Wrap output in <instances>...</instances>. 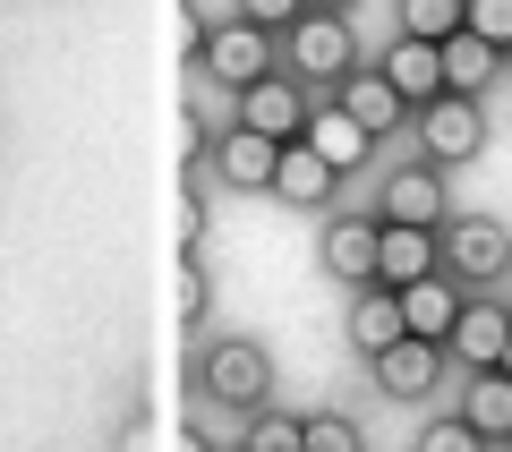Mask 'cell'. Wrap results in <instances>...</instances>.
Listing matches in <instances>:
<instances>
[{"label": "cell", "instance_id": "6da1fadb", "mask_svg": "<svg viewBox=\"0 0 512 452\" xmlns=\"http://www.w3.org/2000/svg\"><path fill=\"white\" fill-rule=\"evenodd\" d=\"M410 137H419V163L436 171H461L487 154V103L478 94H427V103H410Z\"/></svg>", "mask_w": 512, "mask_h": 452}, {"label": "cell", "instance_id": "7a4b0ae2", "mask_svg": "<svg viewBox=\"0 0 512 452\" xmlns=\"http://www.w3.org/2000/svg\"><path fill=\"white\" fill-rule=\"evenodd\" d=\"M274 43H282V60H291L299 86H342V77L359 69V35H350V18H333V9H299Z\"/></svg>", "mask_w": 512, "mask_h": 452}, {"label": "cell", "instance_id": "3957f363", "mask_svg": "<svg viewBox=\"0 0 512 452\" xmlns=\"http://www.w3.org/2000/svg\"><path fill=\"white\" fill-rule=\"evenodd\" d=\"M265 69H282V43L265 35V26H248L239 9H231V18H214V26L197 35V77H205V86L239 94V86H256Z\"/></svg>", "mask_w": 512, "mask_h": 452}, {"label": "cell", "instance_id": "277c9868", "mask_svg": "<svg viewBox=\"0 0 512 452\" xmlns=\"http://www.w3.org/2000/svg\"><path fill=\"white\" fill-rule=\"evenodd\" d=\"M444 273H453L461 290H495L512 273V231L495 214H444Z\"/></svg>", "mask_w": 512, "mask_h": 452}, {"label": "cell", "instance_id": "5b68a950", "mask_svg": "<svg viewBox=\"0 0 512 452\" xmlns=\"http://www.w3.org/2000/svg\"><path fill=\"white\" fill-rule=\"evenodd\" d=\"M367 367H376L384 401H427V393H444V367L453 359H444V342H427V333H402V342H384Z\"/></svg>", "mask_w": 512, "mask_h": 452}, {"label": "cell", "instance_id": "8992f818", "mask_svg": "<svg viewBox=\"0 0 512 452\" xmlns=\"http://www.w3.org/2000/svg\"><path fill=\"white\" fill-rule=\"evenodd\" d=\"M231 103H239V111H231L239 128H256V137H274V145H291L299 120H308V86H299L291 69H265L256 86H239Z\"/></svg>", "mask_w": 512, "mask_h": 452}, {"label": "cell", "instance_id": "52a82bcc", "mask_svg": "<svg viewBox=\"0 0 512 452\" xmlns=\"http://www.w3.org/2000/svg\"><path fill=\"white\" fill-rule=\"evenodd\" d=\"M197 376H205V393L231 401V410H265V401H274V359L256 342H214Z\"/></svg>", "mask_w": 512, "mask_h": 452}, {"label": "cell", "instance_id": "ba28073f", "mask_svg": "<svg viewBox=\"0 0 512 452\" xmlns=\"http://www.w3.org/2000/svg\"><path fill=\"white\" fill-rule=\"evenodd\" d=\"M504 333H512L504 299H495V290H461V316H453V333H444V359L453 367H495L504 359Z\"/></svg>", "mask_w": 512, "mask_h": 452}, {"label": "cell", "instance_id": "9c48e42d", "mask_svg": "<svg viewBox=\"0 0 512 452\" xmlns=\"http://www.w3.org/2000/svg\"><path fill=\"white\" fill-rule=\"evenodd\" d=\"M444 231V222H436ZM427 231V222H376V282L384 290H402V282H419V273H436L444 265V239Z\"/></svg>", "mask_w": 512, "mask_h": 452}, {"label": "cell", "instance_id": "30bf717a", "mask_svg": "<svg viewBox=\"0 0 512 452\" xmlns=\"http://www.w3.org/2000/svg\"><path fill=\"white\" fill-rule=\"evenodd\" d=\"M274 154H282L274 137H256V128L231 120L214 145H205V171H214L222 188H239V197H248V188H274Z\"/></svg>", "mask_w": 512, "mask_h": 452}, {"label": "cell", "instance_id": "8fae6325", "mask_svg": "<svg viewBox=\"0 0 512 452\" xmlns=\"http://www.w3.org/2000/svg\"><path fill=\"white\" fill-rule=\"evenodd\" d=\"M316 265H325L342 290L376 282V214H333L325 239H316Z\"/></svg>", "mask_w": 512, "mask_h": 452}, {"label": "cell", "instance_id": "7c38bea8", "mask_svg": "<svg viewBox=\"0 0 512 452\" xmlns=\"http://www.w3.org/2000/svg\"><path fill=\"white\" fill-rule=\"evenodd\" d=\"M461 418H470L478 444H512V376L504 367H461Z\"/></svg>", "mask_w": 512, "mask_h": 452}, {"label": "cell", "instance_id": "4fadbf2b", "mask_svg": "<svg viewBox=\"0 0 512 452\" xmlns=\"http://www.w3.org/2000/svg\"><path fill=\"white\" fill-rule=\"evenodd\" d=\"M299 145H316V154H325L333 171H367V154H376V137H367L359 120H350L342 103H308V120H299Z\"/></svg>", "mask_w": 512, "mask_h": 452}, {"label": "cell", "instance_id": "5bb4252c", "mask_svg": "<svg viewBox=\"0 0 512 452\" xmlns=\"http://www.w3.org/2000/svg\"><path fill=\"white\" fill-rule=\"evenodd\" d=\"M376 222H427V231H436V222H444V171H436V163L384 171V205H376Z\"/></svg>", "mask_w": 512, "mask_h": 452}, {"label": "cell", "instance_id": "9a60e30c", "mask_svg": "<svg viewBox=\"0 0 512 452\" xmlns=\"http://www.w3.org/2000/svg\"><path fill=\"white\" fill-rule=\"evenodd\" d=\"M333 180H342V171L325 163V154H316V145H282L274 154V188H265V197H282V205H299V214H316V205L333 197Z\"/></svg>", "mask_w": 512, "mask_h": 452}, {"label": "cell", "instance_id": "2e32d148", "mask_svg": "<svg viewBox=\"0 0 512 452\" xmlns=\"http://www.w3.org/2000/svg\"><path fill=\"white\" fill-rule=\"evenodd\" d=\"M393 299H402V333H427V342H444V333H453V316H461V282H453L444 265L419 273V282H402Z\"/></svg>", "mask_w": 512, "mask_h": 452}, {"label": "cell", "instance_id": "e0dca14e", "mask_svg": "<svg viewBox=\"0 0 512 452\" xmlns=\"http://www.w3.org/2000/svg\"><path fill=\"white\" fill-rule=\"evenodd\" d=\"M342 333H350V350H359V359H376L384 342H402V299H393L384 282H359V290H350Z\"/></svg>", "mask_w": 512, "mask_h": 452}, {"label": "cell", "instance_id": "ac0fdd59", "mask_svg": "<svg viewBox=\"0 0 512 452\" xmlns=\"http://www.w3.org/2000/svg\"><path fill=\"white\" fill-rule=\"evenodd\" d=\"M376 69H384V86L402 94V103L444 94V52H436V43H419V35H393V52H384Z\"/></svg>", "mask_w": 512, "mask_h": 452}, {"label": "cell", "instance_id": "d6986e66", "mask_svg": "<svg viewBox=\"0 0 512 452\" xmlns=\"http://www.w3.org/2000/svg\"><path fill=\"white\" fill-rule=\"evenodd\" d=\"M333 103H342L350 120L367 128V137H384V128H402V120H410V103L384 86V69H350L342 86H333Z\"/></svg>", "mask_w": 512, "mask_h": 452}, {"label": "cell", "instance_id": "ffe728a7", "mask_svg": "<svg viewBox=\"0 0 512 452\" xmlns=\"http://www.w3.org/2000/svg\"><path fill=\"white\" fill-rule=\"evenodd\" d=\"M436 52H444V86H453V94H478V103H487V86L504 77V52H495V43H478L470 26H453Z\"/></svg>", "mask_w": 512, "mask_h": 452}, {"label": "cell", "instance_id": "44dd1931", "mask_svg": "<svg viewBox=\"0 0 512 452\" xmlns=\"http://www.w3.org/2000/svg\"><path fill=\"white\" fill-rule=\"evenodd\" d=\"M299 444H308V452H359L367 427L342 418V410H308V418H299Z\"/></svg>", "mask_w": 512, "mask_h": 452}, {"label": "cell", "instance_id": "7402d4cb", "mask_svg": "<svg viewBox=\"0 0 512 452\" xmlns=\"http://www.w3.org/2000/svg\"><path fill=\"white\" fill-rule=\"evenodd\" d=\"M393 18H402V35H419V43H444L461 26V0H393Z\"/></svg>", "mask_w": 512, "mask_h": 452}, {"label": "cell", "instance_id": "603a6c76", "mask_svg": "<svg viewBox=\"0 0 512 452\" xmlns=\"http://www.w3.org/2000/svg\"><path fill=\"white\" fill-rule=\"evenodd\" d=\"M461 26L495 52H512V0H461Z\"/></svg>", "mask_w": 512, "mask_h": 452}, {"label": "cell", "instance_id": "cb8c5ba5", "mask_svg": "<svg viewBox=\"0 0 512 452\" xmlns=\"http://www.w3.org/2000/svg\"><path fill=\"white\" fill-rule=\"evenodd\" d=\"M171 308H180V325L205 316V265H197V248H180V265H171Z\"/></svg>", "mask_w": 512, "mask_h": 452}, {"label": "cell", "instance_id": "d4e9b609", "mask_svg": "<svg viewBox=\"0 0 512 452\" xmlns=\"http://www.w3.org/2000/svg\"><path fill=\"white\" fill-rule=\"evenodd\" d=\"M248 444L256 452H299V418H282L274 401H265V410H248Z\"/></svg>", "mask_w": 512, "mask_h": 452}, {"label": "cell", "instance_id": "484cf974", "mask_svg": "<svg viewBox=\"0 0 512 452\" xmlns=\"http://www.w3.org/2000/svg\"><path fill=\"white\" fill-rule=\"evenodd\" d=\"M419 452H478V435H470V418H427V427H419Z\"/></svg>", "mask_w": 512, "mask_h": 452}, {"label": "cell", "instance_id": "4316f807", "mask_svg": "<svg viewBox=\"0 0 512 452\" xmlns=\"http://www.w3.org/2000/svg\"><path fill=\"white\" fill-rule=\"evenodd\" d=\"M171 239H180V248L205 239V188H180V197H171Z\"/></svg>", "mask_w": 512, "mask_h": 452}, {"label": "cell", "instance_id": "83f0119b", "mask_svg": "<svg viewBox=\"0 0 512 452\" xmlns=\"http://www.w3.org/2000/svg\"><path fill=\"white\" fill-rule=\"evenodd\" d=\"M299 9H308V0H239V18H248V26H265V35H282V26H291Z\"/></svg>", "mask_w": 512, "mask_h": 452}, {"label": "cell", "instance_id": "f1b7e54d", "mask_svg": "<svg viewBox=\"0 0 512 452\" xmlns=\"http://www.w3.org/2000/svg\"><path fill=\"white\" fill-rule=\"evenodd\" d=\"M308 9H333V18H350V9H359V0H308Z\"/></svg>", "mask_w": 512, "mask_h": 452}, {"label": "cell", "instance_id": "f546056e", "mask_svg": "<svg viewBox=\"0 0 512 452\" xmlns=\"http://www.w3.org/2000/svg\"><path fill=\"white\" fill-rule=\"evenodd\" d=\"M495 367H504V376H512V333H504V359H495Z\"/></svg>", "mask_w": 512, "mask_h": 452}, {"label": "cell", "instance_id": "4dcf8cb0", "mask_svg": "<svg viewBox=\"0 0 512 452\" xmlns=\"http://www.w3.org/2000/svg\"><path fill=\"white\" fill-rule=\"evenodd\" d=\"M504 69H512V52H504Z\"/></svg>", "mask_w": 512, "mask_h": 452}, {"label": "cell", "instance_id": "1f68e13d", "mask_svg": "<svg viewBox=\"0 0 512 452\" xmlns=\"http://www.w3.org/2000/svg\"><path fill=\"white\" fill-rule=\"evenodd\" d=\"M0 9H9V0H0Z\"/></svg>", "mask_w": 512, "mask_h": 452}]
</instances>
